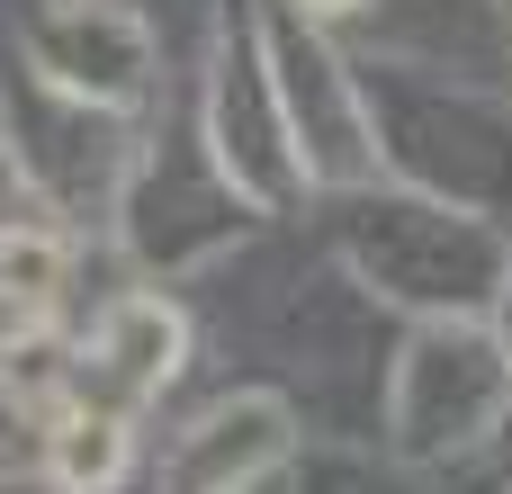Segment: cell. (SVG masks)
Here are the masks:
<instances>
[{"label": "cell", "mask_w": 512, "mask_h": 494, "mask_svg": "<svg viewBox=\"0 0 512 494\" xmlns=\"http://www.w3.org/2000/svg\"><path fill=\"white\" fill-rule=\"evenodd\" d=\"M36 63H45L63 90H81V99H135L144 72H153V45H144V27H135L126 9L81 0V9H63V18L36 27Z\"/></svg>", "instance_id": "cell-1"}, {"label": "cell", "mask_w": 512, "mask_h": 494, "mask_svg": "<svg viewBox=\"0 0 512 494\" xmlns=\"http://www.w3.org/2000/svg\"><path fill=\"white\" fill-rule=\"evenodd\" d=\"M279 405L270 396H243V405H225L207 432H198V450L180 459V477H171V494H234V477L252 468V459H270L279 450Z\"/></svg>", "instance_id": "cell-2"}, {"label": "cell", "mask_w": 512, "mask_h": 494, "mask_svg": "<svg viewBox=\"0 0 512 494\" xmlns=\"http://www.w3.org/2000/svg\"><path fill=\"white\" fill-rule=\"evenodd\" d=\"M180 351H189V333H180V315H171L162 297H117L108 324H99V360H108L135 396H153V387L180 369Z\"/></svg>", "instance_id": "cell-3"}, {"label": "cell", "mask_w": 512, "mask_h": 494, "mask_svg": "<svg viewBox=\"0 0 512 494\" xmlns=\"http://www.w3.org/2000/svg\"><path fill=\"white\" fill-rule=\"evenodd\" d=\"M45 468L63 494H108L126 477V423L117 414H63L54 441H45Z\"/></svg>", "instance_id": "cell-4"}, {"label": "cell", "mask_w": 512, "mask_h": 494, "mask_svg": "<svg viewBox=\"0 0 512 494\" xmlns=\"http://www.w3.org/2000/svg\"><path fill=\"white\" fill-rule=\"evenodd\" d=\"M63 387H72L63 333H45V324H18V333L0 342V396H9L18 414H54V405H63Z\"/></svg>", "instance_id": "cell-5"}, {"label": "cell", "mask_w": 512, "mask_h": 494, "mask_svg": "<svg viewBox=\"0 0 512 494\" xmlns=\"http://www.w3.org/2000/svg\"><path fill=\"white\" fill-rule=\"evenodd\" d=\"M72 252L54 225H0V306H45L63 288Z\"/></svg>", "instance_id": "cell-6"}, {"label": "cell", "mask_w": 512, "mask_h": 494, "mask_svg": "<svg viewBox=\"0 0 512 494\" xmlns=\"http://www.w3.org/2000/svg\"><path fill=\"white\" fill-rule=\"evenodd\" d=\"M306 9H315V18H351L360 0H306Z\"/></svg>", "instance_id": "cell-7"}]
</instances>
